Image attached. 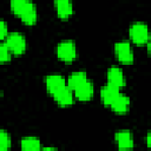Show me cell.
I'll use <instances>...</instances> for the list:
<instances>
[{"label":"cell","instance_id":"8","mask_svg":"<svg viewBox=\"0 0 151 151\" xmlns=\"http://www.w3.org/2000/svg\"><path fill=\"white\" fill-rule=\"evenodd\" d=\"M74 96L81 100V101H86L90 100L93 96V84L91 80L86 79L81 85H79L74 91H73Z\"/></svg>","mask_w":151,"mask_h":151},{"label":"cell","instance_id":"3","mask_svg":"<svg viewBox=\"0 0 151 151\" xmlns=\"http://www.w3.org/2000/svg\"><path fill=\"white\" fill-rule=\"evenodd\" d=\"M131 40L137 45H143L149 41V28L144 22H134L131 25L129 31Z\"/></svg>","mask_w":151,"mask_h":151},{"label":"cell","instance_id":"15","mask_svg":"<svg viewBox=\"0 0 151 151\" xmlns=\"http://www.w3.org/2000/svg\"><path fill=\"white\" fill-rule=\"evenodd\" d=\"M20 146L22 150L26 151H38L41 149V144L40 140L35 137H25L21 139Z\"/></svg>","mask_w":151,"mask_h":151},{"label":"cell","instance_id":"12","mask_svg":"<svg viewBox=\"0 0 151 151\" xmlns=\"http://www.w3.org/2000/svg\"><path fill=\"white\" fill-rule=\"evenodd\" d=\"M110 107L118 114H124L130 109V98L125 94L119 93L117 98L113 100V103L110 105Z\"/></svg>","mask_w":151,"mask_h":151},{"label":"cell","instance_id":"2","mask_svg":"<svg viewBox=\"0 0 151 151\" xmlns=\"http://www.w3.org/2000/svg\"><path fill=\"white\" fill-rule=\"evenodd\" d=\"M57 57L64 63H72L77 58V47L72 40H63L57 45Z\"/></svg>","mask_w":151,"mask_h":151},{"label":"cell","instance_id":"17","mask_svg":"<svg viewBox=\"0 0 151 151\" xmlns=\"http://www.w3.org/2000/svg\"><path fill=\"white\" fill-rule=\"evenodd\" d=\"M11 50L9 47L6 45V42H1L0 45V61L1 63H6V61H9L11 60Z\"/></svg>","mask_w":151,"mask_h":151},{"label":"cell","instance_id":"14","mask_svg":"<svg viewBox=\"0 0 151 151\" xmlns=\"http://www.w3.org/2000/svg\"><path fill=\"white\" fill-rule=\"evenodd\" d=\"M86 79H87V76H86L85 72H83V71H77V72H73V73L70 74V77H68V79H67V85H68V87H70L72 91H74V90H76L79 85H81Z\"/></svg>","mask_w":151,"mask_h":151},{"label":"cell","instance_id":"4","mask_svg":"<svg viewBox=\"0 0 151 151\" xmlns=\"http://www.w3.org/2000/svg\"><path fill=\"white\" fill-rule=\"evenodd\" d=\"M5 42L9 47L11 52L14 54H22L26 51V39L19 32L8 33L5 39Z\"/></svg>","mask_w":151,"mask_h":151},{"label":"cell","instance_id":"13","mask_svg":"<svg viewBox=\"0 0 151 151\" xmlns=\"http://www.w3.org/2000/svg\"><path fill=\"white\" fill-rule=\"evenodd\" d=\"M73 94H74L73 91L67 85L61 91L55 93L53 96V98H54V100L57 101L58 105H60V106H70L73 103Z\"/></svg>","mask_w":151,"mask_h":151},{"label":"cell","instance_id":"9","mask_svg":"<svg viewBox=\"0 0 151 151\" xmlns=\"http://www.w3.org/2000/svg\"><path fill=\"white\" fill-rule=\"evenodd\" d=\"M114 139L117 145L120 150H129L133 146V138L129 130H120L117 131L114 134Z\"/></svg>","mask_w":151,"mask_h":151},{"label":"cell","instance_id":"19","mask_svg":"<svg viewBox=\"0 0 151 151\" xmlns=\"http://www.w3.org/2000/svg\"><path fill=\"white\" fill-rule=\"evenodd\" d=\"M146 144H147V146L151 149V131L147 133V136H146Z\"/></svg>","mask_w":151,"mask_h":151},{"label":"cell","instance_id":"20","mask_svg":"<svg viewBox=\"0 0 151 151\" xmlns=\"http://www.w3.org/2000/svg\"><path fill=\"white\" fill-rule=\"evenodd\" d=\"M147 52L151 55V39H149V41H147Z\"/></svg>","mask_w":151,"mask_h":151},{"label":"cell","instance_id":"5","mask_svg":"<svg viewBox=\"0 0 151 151\" xmlns=\"http://www.w3.org/2000/svg\"><path fill=\"white\" fill-rule=\"evenodd\" d=\"M114 54L117 59L123 64H131L133 61V52L130 42L118 41L114 44Z\"/></svg>","mask_w":151,"mask_h":151},{"label":"cell","instance_id":"7","mask_svg":"<svg viewBox=\"0 0 151 151\" xmlns=\"http://www.w3.org/2000/svg\"><path fill=\"white\" fill-rule=\"evenodd\" d=\"M119 87L107 83L106 85H104L101 88H100V99L103 101L104 105L106 106H110L113 100L117 98V96L119 94Z\"/></svg>","mask_w":151,"mask_h":151},{"label":"cell","instance_id":"16","mask_svg":"<svg viewBox=\"0 0 151 151\" xmlns=\"http://www.w3.org/2000/svg\"><path fill=\"white\" fill-rule=\"evenodd\" d=\"M9 146H11V137L5 130H1L0 131V149H1V151H6Z\"/></svg>","mask_w":151,"mask_h":151},{"label":"cell","instance_id":"6","mask_svg":"<svg viewBox=\"0 0 151 151\" xmlns=\"http://www.w3.org/2000/svg\"><path fill=\"white\" fill-rule=\"evenodd\" d=\"M45 84H46V88L50 92V94L53 97L55 93H58L59 91H61L64 87L67 86V83L65 80V78L60 74H50L46 79H45Z\"/></svg>","mask_w":151,"mask_h":151},{"label":"cell","instance_id":"1","mask_svg":"<svg viewBox=\"0 0 151 151\" xmlns=\"http://www.w3.org/2000/svg\"><path fill=\"white\" fill-rule=\"evenodd\" d=\"M12 12L20 18L26 25H34L37 22V8L31 0H11L9 1Z\"/></svg>","mask_w":151,"mask_h":151},{"label":"cell","instance_id":"10","mask_svg":"<svg viewBox=\"0 0 151 151\" xmlns=\"http://www.w3.org/2000/svg\"><path fill=\"white\" fill-rule=\"evenodd\" d=\"M107 83L119 88L123 87L125 85V77H124L123 71L117 66H111L107 70Z\"/></svg>","mask_w":151,"mask_h":151},{"label":"cell","instance_id":"18","mask_svg":"<svg viewBox=\"0 0 151 151\" xmlns=\"http://www.w3.org/2000/svg\"><path fill=\"white\" fill-rule=\"evenodd\" d=\"M8 35V31H7V24L5 20H1V32H0V37L1 39H6V37Z\"/></svg>","mask_w":151,"mask_h":151},{"label":"cell","instance_id":"11","mask_svg":"<svg viewBox=\"0 0 151 151\" xmlns=\"http://www.w3.org/2000/svg\"><path fill=\"white\" fill-rule=\"evenodd\" d=\"M54 7L60 19H68L73 13V6L71 0H55Z\"/></svg>","mask_w":151,"mask_h":151}]
</instances>
